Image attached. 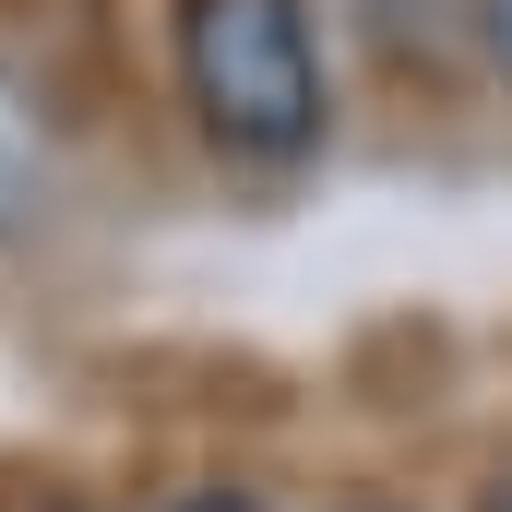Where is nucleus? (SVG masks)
Wrapping results in <instances>:
<instances>
[{
    "instance_id": "nucleus-1",
    "label": "nucleus",
    "mask_w": 512,
    "mask_h": 512,
    "mask_svg": "<svg viewBox=\"0 0 512 512\" xmlns=\"http://www.w3.org/2000/svg\"><path fill=\"white\" fill-rule=\"evenodd\" d=\"M179 96L227 167H310L334 131L310 0H179Z\"/></svg>"
},
{
    "instance_id": "nucleus-2",
    "label": "nucleus",
    "mask_w": 512,
    "mask_h": 512,
    "mask_svg": "<svg viewBox=\"0 0 512 512\" xmlns=\"http://www.w3.org/2000/svg\"><path fill=\"white\" fill-rule=\"evenodd\" d=\"M167 512H262V501H239V489H191V501H167Z\"/></svg>"
},
{
    "instance_id": "nucleus-3",
    "label": "nucleus",
    "mask_w": 512,
    "mask_h": 512,
    "mask_svg": "<svg viewBox=\"0 0 512 512\" xmlns=\"http://www.w3.org/2000/svg\"><path fill=\"white\" fill-rule=\"evenodd\" d=\"M477 512H512V465H501V477H489V489H477Z\"/></svg>"
}]
</instances>
